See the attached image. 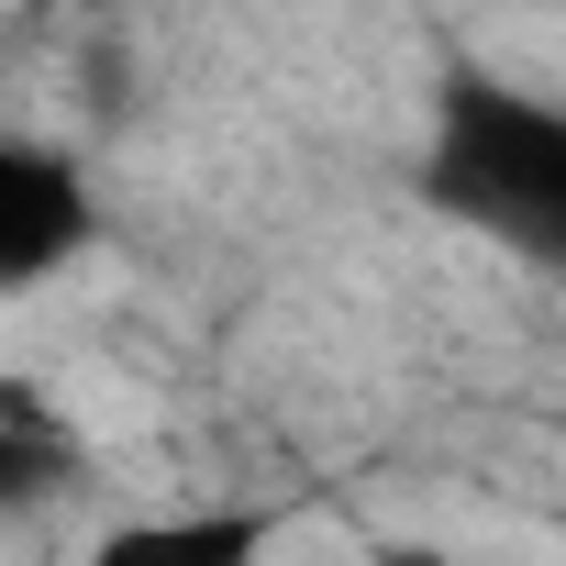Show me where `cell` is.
<instances>
[{"instance_id":"1","label":"cell","mask_w":566,"mask_h":566,"mask_svg":"<svg viewBox=\"0 0 566 566\" xmlns=\"http://www.w3.org/2000/svg\"><path fill=\"white\" fill-rule=\"evenodd\" d=\"M422 189L433 211L511 244L522 266H555L566 255V101L522 78H455L433 101Z\"/></svg>"},{"instance_id":"2","label":"cell","mask_w":566,"mask_h":566,"mask_svg":"<svg viewBox=\"0 0 566 566\" xmlns=\"http://www.w3.org/2000/svg\"><path fill=\"white\" fill-rule=\"evenodd\" d=\"M101 233V200H90V167L56 156L45 134H12L0 123V301L45 290L56 266H78Z\"/></svg>"},{"instance_id":"3","label":"cell","mask_w":566,"mask_h":566,"mask_svg":"<svg viewBox=\"0 0 566 566\" xmlns=\"http://www.w3.org/2000/svg\"><path fill=\"white\" fill-rule=\"evenodd\" d=\"M266 544H277L266 500H189V511H134L90 533L78 566H266Z\"/></svg>"},{"instance_id":"4","label":"cell","mask_w":566,"mask_h":566,"mask_svg":"<svg viewBox=\"0 0 566 566\" xmlns=\"http://www.w3.org/2000/svg\"><path fill=\"white\" fill-rule=\"evenodd\" d=\"M67 478V433L23 400H0V500H45Z\"/></svg>"},{"instance_id":"5","label":"cell","mask_w":566,"mask_h":566,"mask_svg":"<svg viewBox=\"0 0 566 566\" xmlns=\"http://www.w3.org/2000/svg\"><path fill=\"white\" fill-rule=\"evenodd\" d=\"M378 566H478V555H444V544H389Z\"/></svg>"},{"instance_id":"6","label":"cell","mask_w":566,"mask_h":566,"mask_svg":"<svg viewBox=\"0 0 566 566\" xmlns=\"http://www.w3.org/2000/svg\"><path fill=\"white\" fill-rule=\"evenodd\" d=\"M544 290H555V301H566V255H555V266H544Z\"/></svg>"},{"instance_id":"7","label":"cell","mask_w":566,"mask_h":566,"mask_svg":"<svg viewBox=\"0 0 566 566\" xmlns=\"http://www.w3.org/2000/svg\"><path fill=\"white\" fill-rule=\"evenodd\" d=\"M555 433H566V422H555Z\"/></svg>"}]
</instances>
